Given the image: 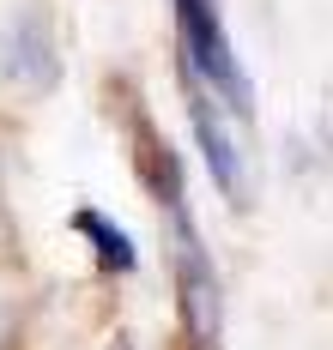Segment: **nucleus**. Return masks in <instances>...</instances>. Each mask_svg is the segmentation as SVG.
I'll list each match as a JSON object with an SVG mask.
<instances>
[{"instance_id": "nucleus-1", "label": "nucleus", "mask_w": 333, "mask_h": 350, "mask_svg": "<svg viewBox=\"0 0 333 350\" xmlns=\"http://www.w3.org/2000/svg\"><path fill=\"white\" fill-rule=\"evenodd\" d=\"M176 25H182V55H188V72L200 79L206 97L230 103V115H249L255 109V85L230 49V31H224L219 6L212 0H176Z\"/></svg>"}, {"instance_id": "nucleus-2", "label": "nucleus", "mask_w": 333, "mask_h": 350, "mask_svg": "<svg viewBox=\"0 0 333 350\" xmlns=\"http://www.w3.org/2000/svg\"><path fill=\"white\" fill-rule=\"evenodd\" d=\"M188 115H194V133H200V157H206L212 181H219L230 200H243V151H236V133H230V121H224L219 97L194 91V97H188Z\"/></svg>"}, {"instance_id": "nucleus-3", "label": "nucleus", "mask_w": 333, "mask_h": 350, "mask_svg": "<svg viewBox=\"0 0 333 350\" xmlns=\"http://www.w3.org/2000/svg\"><path fill=\"white\" fill-rule=\"evenodd\" d=\"M182 308H188V332L200 350H219V278L206 266L200 242L182 230Z\"/></svg>"}, {"instance_id": "nucleus-4", "label": "nucleus", "mask_w": 333, "mask_h": 350, "mask_svg": "<svg viewBox=\"0 0 333 350\" xmlns=\"http://www.w3.org/2000/svg\"><path fill=\"white\" fill-rule=\"evenodd\" d=\"M79 230L97 242V260H103L110 272H134V260H140V254H134V236H127L121 224L97 217V211H79Z\"/></svg>"}]
</instances>
